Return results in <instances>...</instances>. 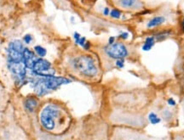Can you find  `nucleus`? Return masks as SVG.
I'll list each match as a JSON object with an SVG mask.
<instances>
[{"instance_id": "nucleus-6", "label": "nucleus", "mask_w": 184, "mask_h": 140, "mask_svg": "<svg viewBox=\"0 0 184 140\" xmlns=\"http://www.w3.org/2000/svg\"><path fill=\"white\" fill-rule=\"evenodd\" d=\"M8 66L11 72L21 78H23L26 75V66L24 62H9Z\"/></svg>"}, {"instance_id": "nucleus-12", "label": "nucleus", "mask_w": 184, "mask_h": 140, "mask_svg": "<svg viewBox=\"0 0 184 140\" xmlns=\"http://www.w3.org/2000/svg\"><path fill=\"white\" fill-rule=\"evenodd\" d=\"M9 48L16 50V51H19V52H23V49H24L23 44H21V42L19 40H13L12 42H10Z\"/></svg>"}, {"instance_id": "nucleus-8", "label": "nucleus", "mask_w": 184, "mask_h": 140, "mask_svg": "<svg viewBox=\"0 0 184 140\" xmlns=\"http://www.w3.org/2000/svg\"><path fill=\"white\" fill-rule=\"evenodd\" d=\"M165 22V18L164 16H155L148 22L147 27L148 28H154L157 26H160Z\"/></svg>"}, {"instance_id": "nucleus-9", "label": "nucleus", "mask_w": 184, "mask_h": 140, "mask_svg": "<svg viewBox=\"0 0 184 140\" xmlns=\"http://www.w3.org/2000/svg\"><path fill=\"white\" fill-rule=\"evenodd\" d=\"M161 121H162V118L156 111H151L148 115V122L151 125H158Z\"/></svg>"}, {"instance_id": "nucleus-18", "label": "nucleus", "mask_w": 184, "mask_h": 140, "mask_svg": "<svg viewBox=\"0 0 184 140\" xmlns=\"http://www.w3.org/2000/svg\"><path fill=\"white\" fill-rule=\"evenodd\" d=\"M116 66L118 68H119V69L124 68V66H125V60H124V59H117Z\"/></svg>"}, {"instance_id": "nucleus-2", "label": "nucleus", "mask_w": 184, "mask_h": 140, "mask_svg": "<svg viewBox=\"0 0 184 140\" xmlns=\"http://www.w3.org/2000/svg\"><path fill=\"white\" fill-rule=\"evenodd\" d=\"M73 67L84 77L94 78L97 75V65L94 59L88 55L78 56L73 60Z\"/></svg>"}, {"instance_id": "nucleus-10", "label": "nucleus", "mask_w": 184, "mask_h": 140, "mask_svg": "<svg viewBox=\"0 0 184 140\" xmlns=\"http://www.w3.org/2000/svg\"><path fill=\"white\" fill-rule=\"evenodd\" d=\"M37 106H38V101L33 97H29L25 100V108L29 112H33Z\"/></svg>"}, {"instance_id": "nucleus-4", "label": "nucleus", "mask_w": 184, "mask_h": 140, "mask_svg": "<svg viewBox=\"0 0 184 140\" xmlns=\"http://www.w3.org/2000/svg\"><path fill=\"white\" fill-rule=\"evenodd\" d=\"M105 53L109 58L113 59H125L128 55V48L124 44L121 43H114L113 44H108L104 48Z\"/></svg>"}, {"instance_id": "nucleus-13", "label": "nucleus", "mask_w": 184, "mask_h": 140, "mask_svg": "<svg viewBox=\"0 0 184 140\" xmlns=\"http://www.w3.org/2000/svg\"><path fill=\"white\" fill-rule=\"evenodd\" d=\"M170 140H184V130L172 132L170 135Z\"/></svg>"}, {"instance_id": "nucleus-19", "label": "nucleus", "mask_w": 184, "mask_h": 140, "mask_svg": "<svg viewBox=\"0 0 184 140\" xmlns=\"http://www.w3.org/2000/svg\"><path fill=\"white\" fill-rule=\"evenodd\" d=\"M24 41L26 44H30L31 43V41H32V39H33V38L31 37V35H29V34H27V35H25L24 36Z\"/></svg>"}, {"instance_id": "nucleus-3", "label": "nucleus", "mask_w": 184, "mask_h": 140, "mask_svg": "<svg viewBox=\"0 0 184 140\" xmlns=\"http://www.w3.org/2000/svg\"><path fill=\"white\" fill-rule=\"evenodd\" d=\"M60 115V110L57 106L49 105L44 107L41 113L40 121L45 129L52 131L56 127V120Z\"/></svg>"}, {"instance_id": "nucleus-16", "label": "nucleus", "mask_w": 184, "mask_h": 140, "mask_svg": "<svg viewBox=\"0 0 184 140\" xmlns=\"http://www.w3.org/2000/svg\"><path fill=\"white\" fill-rule=\"evenodd\" d=\"M166 105L169 107H170V108H173V107L176 106L177 103H176V99H175L174 98L170 97V98H168V99H166Z\"/></svg>"}, {"instance_id": "nucleus-24", "label": "nucleus", "mask_w": 184, "mask_h": 140, "mask_svg": "<svg viewBox=\"0 0 184 140\" xmlns=\"http://www.w3.org/2000/svg\"><path fill=\"white\" fill-rule=\"evenodd\" d=\"M103 14H104V15H108L110 14V10L108 8H105L103 10Z\"/></svg>"}, {"instance_id": "nucleus-1", "label": "nucleus", "mask_w": 184, "mask_h": 140, "mask_svg": "<svg viewBox=\"0 0 184 140\" xmlns=\"http://www.w3.org/2000/svg\"><path fill=\"white\" fill-rule=\"evenodd\" d=\"M71 81L65 78H58L54 76L42 77L33 82V87L36 93L42 96L47 93L49 90H56L60 86L70 83Z\"/></svg>"}, {"instance_id": "nucleus-21", "label": "nucleus", "mask_w": 184, "mask_h": 140, "mask_svg": "<svg viewBox=\"0 0 184 140\" xmlns=\"http://www.w3.org/2000/svg\"><path fill=\"white\" fill-rule=\"evenodd\" d=\"M85 43H86V38L84 37H81V38L79 40V43H78V45L84 47V45L85 44Z\"/></svg>"}, {"instance_id": "nucleus-26", "label": "nucleus", "mask_w": 184, "mask_h": 140, "mask_svg": "<svg viewBox=\"0 0 184 140\" xmlns=\"http://www.w3.org/2000/svg\"><path fill=\"white\" fill-rule=\"evenodd\" d=\"M182 109H183V114H184V96L182 99Z\"/></svg>"}, {"instance_id": "nucleus-17", "label": "nucleus", "mask_w": 184, "mask_h": 140, "mask_svg": "<svg viewBox=\"0 0 184 140\" xmlns=\"http://www.w3.org/2000/svg\"><path fill=\"white\" fill-rule=\"evenodd\" d=\"M110 15H111V17H113V18L119 19V18L121 16V12L119 10L113 9V10H112V11L110 12Z\"/></svg>"}, {"instance_id": "nucleus-7", "label": "nucleus", "mask_w": 184, "mask_h": 140, "mask_svg": "<svg viewBox=\"0 0 184 140\" xmlns=\"http://www.w3.org/2000/svg\"><path fill=\"white\" fill-rule=\"evenodd\" d=\"M22 53H23V61H24L26 68L33 69L34 63L37 59L34 53L32 51H30L28 48H24Z\"/></svg>"}, {"instance_id": "nucleus-23", "label": "nucleus", "mask_w": 184, "mask_h": 140, "mask_svg": "<svg viewBox=\"0 0 184 140\" xmlns=\"http://www.w3.org/2000/svg\"><path fill=\"white\" fill-rule=\"evenodd\" d=\"M114 41H115V38L114 37H110L109 39H108V44H114Z\"/></svg>"}, {"instance_id": "nucleus-14", "label": "nucleus", "mask_w": 184, "mask_h": 140, "mask_svg": "<svg viewBox=\"0 0 184 140\" xmlns=\"http://www.w3.org/2000/svg\"><path fill=\"white\" fill-rule=\"evenodd\" d=\"M119 3L123 8L131 9L136 5V0H119Z\"/></svg>"}, {"instance_id": "nucleus-5", "label": "nucleus", "mask_w": 184, "mask_h": 140, "mask_svg": "<svg viewBox=\"0 0 184 140\" xmlns=\"http://www.w3.org/2000/svg\"><path fill=\"white\" fill-rule=\"evenodd\" d=\"M33 71L40 77L54 76V70L51 69V64L44 59H37L34 63Z\"/></svg>"}, {"instance_id": "nucleus-15", "label": "nucleus", "mask_w": 184, "mask_h": 140, "mask_svg": "<svg viewBox=\"0 0 184 140\" xmlns=\"http://www.w3.org/2000/svg\"><path fill=\"white\" fill-rule=\"evenodd\" d=\"M34 49H35V51L37 52V53L39 54V56H40V57H44V56L46 55V49L43 48V47H41V46H36V47L34 48Z\"/></svg>"}, {"instance_id": "nucleus-27", "label": "nucleus", "mask_w": 184, "mask_h": 140, "mask_svg": "<svg viewBox=\"0 0 184 140\" xmlns=\"http://www.w3.org/2000/svg\"><path fill=\"white\" fill-rule=\"evenodd\" d=\"M182 26H183V29H184V20L183 21H182Z\"/></svg>"}, {"instance_id": "nucleus-25", "label": "nucleus", "mask_w": 184, "mask_h": 140, "mask_svg": "<svg viewBox=\"0 0 184 140\" xmlns=\"http://www.w3.org/2000/svg\"><path fill=\"white\" fill-rule=\"evenodd\" d=\"M90 43H89V42H86V43H85V44L84 45V47H83V48L87 50V49H89V48H90Z\"/></svg>"}, {"instance_id": "nucleus-20", "label": "nucleus", "mask_w": 184, "mask_h": 140, "mask_svg": "<svg viewBox=\"0 0 184 140\" xmlns=\"http://www.w3.org/2000/svg\"><path fill=\"white\" fill-rule=\"evenodd\" d=\"M73 38H74V40H75V43L77 44H78V43H79V40H80V38H81V36H80V34L78 33V32H75V33L73 34Z\"/></svg>"}, {"instance_id": "nucleus-11", "label": "nucleus", "mask_w": 184, "mask_h": 140, "mask_svg": "<svg viewBox=\"0 0 184 140\" xmlns=\"http://www.w3.org/2000/svg\"><path fill=\"white\" fill-rule=\"evenodd\" d=\"M155 38L154 37H148L145 39V43L142 46V50L144 51H149L152 49V48L154 47V45L155 44Z\"/></svg>"}, {"instance_id": "nucleus-22", "label": "nucleus", "mask_w": 184, "mask_h": 140, "mask_svg": "<svg viewBox=\"0 0 184 140\" xmlns=\"http://www.w3.org/2000/svg\"><path fill=\"white\" fill-rule=\"evenodd\" d=\"M128 37H129V33H128V32H122V33L119 35V38L122 39H124V40H125V39L128 38Z\"/></svg>"}]
</instances>
